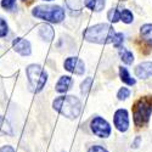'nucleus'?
<instances>
[{"instance_id": "nucleus-1", "label": "nucleus", "mask_w": 152, "mask_h": 152, "mask_svg": "<svg viewBox=\"0 0 152 152\" xmlns=\"http://www.w3.org/2000/svg\"><path fill=\"white\" fill-rule=\"evenodd\" d=\"M53 107L69 119H74L79 117L82 112V102L78 97L72 96V95H65V96H58L54 100Z\"/></svg>"}, {"instance_id": "nucleus-2", "label": "nucleus", "mask_w": 152, "mask_h": 152, "mask_svg": "<svg viewBox=\"0 0 152 152\" xmlns=\"http://www.w3.org/2000/svg\"><path fill=\"white\" fill-rule=\"evenodd\" d=\"M115 34H116L115 29L110 24L100 23L88 28L84 32V39L86 42L96 43V44H108L112 43Z\"/></svg>"}, {"instance_id": "nucleus-3", "label": "nucleus", "mask_w": 152, "mask_h": 152, "mask_svg": "<svg viewBox=\"0 0 152 152\" xmlns=\"http://www.w3.org/2000/svg\"><path fill=\"white\" fill-rule=\"evenodd\" d=\"M152 112V96L140 97L133 105V117L136 126L141 128L147 124Z\"/></svg>"}, {"instance_id": "nucleus-4", "label": "nucleus", "mask_w": 152, "mask_h": 152, "mask_svg": "<svg viewBox=\"0 0 152 152\" xmlns=\"http://www.w3.org/2000/svg\"><path fill=\"white\" fill-rule=\"evenodd\" d=\"M34 17L50 23H60L65 20V10L58 5H39L32 11Z\"/></svg>"}, {"instance_id": "nucleus-5", "label": "nucleus", "mask_w": 152, "mask_h": 152, "mask_svg": "<svg viewBox=\"0 0 152 152\" xmlns=\"http://www.w3.org/2000/svg\"><path fill=\"white\" fill-rule=\"evenodd\" d=\"M26 72L31 90L33 93L42 91L48 80V73L45 72V69L39 65H29Z\"/></svg>"}, {"instance_id": "nucleus-6", "label": "nucleus", "mask_w": 152, "mask_h": 152, "mask_svg": "<svg viewBox=\"0 0 152 152\" xmlns=\"http://www.w3.org/2000/svg\"><path fill=\"white\" fill-rule=\"evenodd\" d=\"M91 132L99 137H108L111 134V126L107 121L101 117H95L90 123Z\"/></svg>"}, {"instance_id": "nucleus-7", "label": "nucleus", "mask_w": 152, "mask_h": 152, "mask_svg": "<svg viewBox=\"0 0 152 152\" xmlns=\"http://www.w3.org/2000/svg\"><path fill=\"white\" fill-rule=\"evenodd\" d=\"M113 123L115 126L122 133L126 132L129 128V117H128V112L126 110H117L115 113V117H113Z\"/></svg>"}, {"instance_id": "nucleus-8", "label": "nucleus", "mask_w": 152, "mask_h": 152, "mask_svg": "<svg viewBox=\"0 0 152 152\" xmlns=\"http://www.w3.org/2000/svg\"><path fill=\"white\" fill-rule=\"evenodd\" d=\"M63 66H65L66 71H68L71 73H74V74H78V75L84 74V72H85L84 63L78 57H68V58H66Z\"/></svg>"}, {"instance_id": "nucleus-9", "label": "nucleus", "mask_w": 152, "mask_h": 152, "mask_svg": "<svg viewBox=\"0 0 152 152\" xmlns=\"http://www.w3.org/2000/svg\"><path fill=\"white\" fill-rule=\"evenodd\" d=\"M12 46H14V50L20 54L21 56H29L32 54V48H31V43L23 38H16L12 43Z\"/></svg>"}, {"instance_id": "nucleus-10", "label": "nucleus", "mask_w": 152, "mask_h": 152, "mask_svg": "<svg viewBox=\"0 0 152 152\" xmlns=\"http://www.w3.org/2000/svg\"><path fill=\"white\" fill-rule=\"evenodd\" d=\"M135 75L137 78L146 79L152 75V62H142L135 68Z\"/></svg>"}, {"instance_id": "nucleus-11", "label": "nucleus", "mask_w": 152, "mask_h": 152, "mask_svg": "<svg viewBox=\"0 0 152 152\" xmlns=\"http://www.w3.org/2000/svg\"><path fill=\"white\" fill-rule=\"evenodd\" d=\"M38 33H39L40 38L46 42H51L54 39V35H55V32L53 29V27L50 24H42L39 26V29H38Z\"/></svg>"}, {"instance_id": "nucleus-12", "label": "nucleus", "mask_w": 152, "mask_h": 152, "mask_svg": "<svg viewBox=\"0 0 152 152\" xmlns=\"http://www.w3.org/2000/svg\"><path fill=\"white\" fill-rule=\"evenodd\" d=\"M72 84V78L68 77V75H63V77H61L56 84V91L57 93H66L68 89H69V86Z\"/></svg>"}, {"instance_id": "nucleus-13", "label": "nucleus", "mask_w": 152, "mask_h": 152, "mask_svg": "<svg viewBox=\"0 0 152 152\" xmlns=\"http://www.w3.org/2000/svg\"><path fill=\"white\" fill-rule=\"evenodd\" d=\"M105 0H84V5L91 11H101L105 7Z\"/></svg>"}, {"instance_id": "nucleus-14", "label": "nucleus", "mask_w": 152, "mask_h": 152, "mask_svg": "<svg viewBox=\"0 0 152 152\" xmlns=\"http://www.w3.org/2000/svg\"><path fill=\"white\" fill-rule=\"evenodd\" d=\"M140 33H141L142 39L152 45V24L151 23L144 24V26L141 27V29H140Z\"/></svg>"}, {"instance_id": "nucleus-15", "label": "nucleus", "mask_w": 152, "mask_h": 152, "mask_svg": "<svg viewBox=\"0 0 152 152\" xmlns=\"http://www.w3.org/2000/svg\"><path fill=\"white\" fill-rule=\"evenodd\" d=\"M119 56L122 58V61L126 65H132L133 61H134V55L132 51H129L128 49L125 48H119Z\"/></svg>"}, {"instance_id": "nucleus-16", "label": "nucleus", "mask_w": 152, "mask_h": 152, "mask_svg": "<svg viewBox=\"0 0 152 152\" xmlns=\"http://www.w3.org/2000/svg\"><path fill=\"white\" fill-rule=\"evenodd\" d=\"M119 75H121V79L123 83L128 84V85H135V79L130 77V74L128 72V69H126L125 67H119Z\"/></svg>"}, {"instance_id": "nucleus-17", "label": "nucleus", "mask_w": 152, "mask_h": 152, "mask_svg": "<svg viewBox=\"0 0 152 152\" xmlns=\"http://www.w3.org/2000/svg\"><path fill=\"white\" fill-rule=\"evenodd\" d=\"M0 134H4V135H12V129H11V125L10 123L3 117L0 116Z\"/></svg>"}, {"instance_id": "nucleus-18", "label": "nucleus", "mask_w": 152, "mask_h": 152, "mask_svg": "<svg viewBox=\"0 0 152 152\" xmlns=\"http://www.w3.org/2000/svg\"><path fill=\"white\" fill-rule=\"evenodd\" d=\"M91 84H93V78H91V77H88V78L84 79V82L82 83V85H80V91H82V94H83L84 96H86L88 93H89L90 88H91Z\"/></svg>"}, {"instance_id": "nucleus-19", "label": "nucleus", "mask_w": 152, "mask_h": 152, "mask_svg": "<svg viewBox=\"0 0 152 152\" xmlns=\"http://www.w3.org/2000/svg\"><path fill=\"white\" fill-rule=\"evenodd\" d=\"M121 20L124 22V23H132L133 20H134V16L132 14V11L128 10V9H124L121 11Z\"/></svg>"}, {"instance_id": "nucleus-20", "label": "nucleus", "mask_w": 152, "mask_h": 152, "mask_svg": "<svg viewBox=\"0 0 152 152\" xmlns=\"http://www.w3.org/2000/svg\"><path fill=\"white\" fill-rule=\"evenodd\" d=\"M107 17L112 23H116L121 20V11H118L117 9H111L107 14Z\"/></svg>"}, {"instance_id": "nucleus-21", "label": "nucleus", "mask_w": 152, "mask_h": 152, "mask_svg": "<svg viewBox=\"0 0 152 152\" xmlns=\"http://www.w3.org/2000/svg\"><path fill=\"white\" fill-rule=\"evenodd\" d=\"M123 40H124V35H123V33H116L115 34V37H113V40H112V44L115 45V48H121V45H122V43H123Z\"/></svg>"}, {"instance_id": "nucleus-22", "label": "nucleus", "mask_w": 152, "mask_h": 152, "mask_svg": "<svg viewBox=\"0 0 152 152\" xmlns=\"http://www.w3.org/2000/svg\"><path fill=\"white\" fill-rule=\"evenodd\" d=\"M7 32H9V26H7L6 21L4 18L0 17V38L6 37Z\"/></svg>"}, {"instance_id": "nucleus-23", "label": "nucleus", "mask_w": 152, "mask_h": 152, "mask_svg": "<svg viewBox=\"0 0 152 152\" xmlns=\"http://www.w3.org/2000/svg\"><path fill=\"white\" fill-rule=\"evenodd\" d=\"M66 4L71 10H79L82 7V0H66Z\"/></svg>"}, {"instance_id": "nucleus-24", "label": "nucleus", "mask_w": 152, "mask_h": 152, "mask_svg": "<svg viewBox=\"0 0 152 152\" xmlns=\"http://www.w3.org/2000/svg\"><path fill=\"white\" fill-rule=\"evenodd\" d=\"M129 95H130V90L128 88H122L117 94V97H118V100H125V99L129 97Z\"/></svg>"}, {"instance_id": "nucleus-25", "label": "nucleus", "mask_w": 152, "mask_h": 152, "mask_svg": "<svg viewBox=\"0 0 152 152\" xmlns=\"http://www.w3.org/2000/svg\"><path fill=\"white\" fill-rule=\"evenodd\" d=\"M16 0H1V6L5 10H12L15 7Z\"/></svg>"}, {"instance_id": "nucleus-26", "label": "nucleus", "mask_w": 152, "mask_h": 152, "mask_svg": "<svg viewBox=\"0 0 152 152\" xmlns=\"http://www.w3.org/2000/svg\"><path fill=\"white\" fill-rule=\"evenodd\" d=\"M88 152H108V151L105 147L100 146V145H94V146H91L89 150H88Z\"/></svg>"}, {"instance_id": "nucleus-27", "label": "nucleus", "mask_w": 152, "mask_h": 152, "mask_svg": "<svg viewBox=\"0 0 152 152\" xmlns=\"http://www.w3.org/2000/svg\"><path fill=\"white\" fill-rule=\"evenodd\" d=\"M0 152H15V150H14V147L12 146H3L1 148H0Z\"/></svg>"}, {"instance_id": "nucleus-28", "label": "nucleus", "mask_w": 152, "mask_h": 152, "mask_svg": "<svg viewBox=\"0 0 152 152\" xmlns=\"http://www.w3.org/2000/svg\"><path fill=\"white\" fill-rule=\"evenodd\" d=\"M140 141H141V137H140V136H136V139H135L134 142H133V147H134V148H137V147H139V144H140Z\"/></svg>"}, {"instance_id": "nucleus-29", "label": "nucleus", "mask_w": 152, "mask_h": 152, "mask_svg": "<svg viewBox=\"0 0 152 152\" xmlns=\"http://www.w3.org/2000/svg\"><path fill=\"white\" fill-rule=\"evenodd\" d=\"M45 1H51V0H45Z\"/></svg>"}, {"instance_id": "nucleus-30", "label": "nucleus", "mask_w": 152, "mask_h": 152, "mask_svg": "<svg viewBox=\"0 0 152 152\" xmlns=\"http://www.w3.org/2000/svg\"><path fill=\"white\" fill-rule=\"evenodd\" d=\"M122 1H123V0H122Z\"/></svg>"}]
</instances>
